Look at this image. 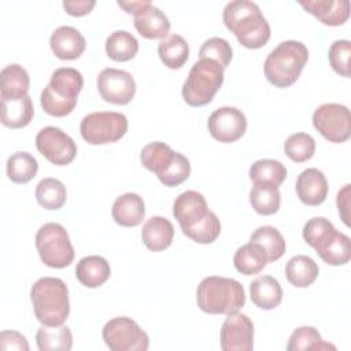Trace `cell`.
<instances>
[{
  "instance_id": "ac0fdd59",
  "label": "cell",
  "mask_w": 351,
  "mask_h": 351,
  "mask_svg": "<svg viewBox=\"0 0 351 351\" xmlns=\"http://www.w3.org/2000/svg\"><path fill=\"white\" fill-rule=\"evenodd\" d=\"M299 4L328 26H340L350 16L348 0H302Z\"/></svg>"
},
{
  "instance_id": "277c9868",
  "label": "cell",
  "mask_w": 351,
  "mask_h": 351,
  "mask_svg": "<svg viewBox=\"0 0 351 351\" xmlns=\"http://www.w3.org/2000/svg\"><path fill=\"white\" fill-rule=\"evenodd\" d=\"M84 86L82 74L73 67L56 69L49 84L43 89L40 104L52 117H66L77 106V97Z\"/></svg>"
},
{
  "instance_id": "7dc6e473",
  "label": "cell",
  "mask_w": 351,
  "mask_h": 351,
  "mask_svg": "<svg viewBox=\"0 0 351 351\" xmlns=\"http://www.w3.org/2000/svg\"><path fill=\"white\" fill-rule=\"evenodd\" d=\"M348 197H350V184L344 185L341 191H339L337 193V208H339V213L341 215V219L343 222L348 226L350 222H348Z\"/></svg>"
},
{
  "instance_id": "7a4b0ae2",
  "label": "cell",
  "mask_w": 351,
  "mask_h": 351,
  "mask_svg": "<svg viewBox=\"0 0 351 351\" xmlns=\"http://www.w3.org/2000/svg\"><path fill=\"white\" fill-rule=\"evenodd\" d=\"M36 318L47 326L63 325L70 313L69 289L63 280L41 277L30 289Z\"/></svg>"
},
{
  "instance_id": "f1b7e54d",
  "label": "cell",
  "mask_w": 351,
  "mask_h": 351,
  "mask_svg": "<svg viewBox=\"0 0 351 351\" xmlns=\"http://www.w3.org/2000/svg\"><path fill=\"white\" fill-rule=\"evenodd\" d=\"M318 265L307 255L292 256L285 266L287 280L296 288H306L311 285L318 277Z\"/></svg>"
},
{
  "instance_id": "e575fe53",
  "label": "cell",
  "mask_w": 351,
  "mask_h": 351,
  "mask_svg": "<svg viewBox=\"0 0 351 351\" xmlns=\"http://www.w3.org/2000/svg\"><path fill=\"white\" fill-rule=\"evenodd\" d=\"M36 199L37 203L47 210H59L67 199L66 186L56 178H43L36 186Z\"/></svg>"
},
{
  "instance_id": "ba28073f",
  "label": "cell",
  "mask_w": 351,
  "mask_h": 351,
  "mask_svg": "<svg viewBox=\"0 0 351 351\" xmlns=\"http://www.w3.org/2000/svg\"><path fill=\"white\" fill-rule=\"evenodd\" d=\"M82 138L92 145L121 140L128 132V118L115 111H97L85 115L80 123Z\"/></svg>"
},
{
  "instance_id": "4316f807",
  "label": "cell",
  "mask_w": 351,
  "mask_h": 351,
  "mask_svg": "<svg viewBox=\"0 0 351 351\" xmlns=\"http://www.w3.org/2000/svg\"><path fill=\"white\" fill-rule=\"evenodd\" d=\"M287 177V167L274 159H259L250 167V178L254 185L278 188Z\"/></svg>"
},
{
  "instance_id": "cb8c5ba5",
  "label": "cell",
  "mask_w": 351,
  "mask_h": 351,
  "mask_svg": "<svg viewBox=\"0 0 351 351\" xmlns=\"http://www.w3.org/2000/svg\"><path fill=\"white\" fill-rule=\"evenodd\" d=\"M252 303L262 310H273L282 300V288L271 276H261L250 284Z\"/></svg>"
},
{
  "instance_id": "8d00e7d4",
  "label": "cell",
  "mask_w": 351,
  "mask_h": 351,
  "mask_svg": "<svg viewBox=\"0 0 351 351\" xmlns=\"http://www.w3.org/2000/svg\"><path fill=\"white\" fill-rule=\"evenodd\" d=\"M288 351H302V350H336L333 344L325 343L319 332L313 326H300L295 329L287 344Z\"/></svg>"
},
{
  "instance_id": "7bdbcfd3",
  "label": "cell",
  "mask_w": 351,
  "mask_h": 351,
  "mask_svg": "<svg viewBox=\"0 0 351 351\" xmlns=\"http://www.w3.org/2000/svg\"><path fill=\"white\" fill-rule=\"evenodd\" d=\"M350 55L351 43L348 40H336L332 43L328 52L332 69L346 78L350 77Z\"/></svg>"
},
{
  "instance_id": "603a6c76",
  "label": "cell",
  "mask_w": 351,
  "mask_h": 351,
  "mask_svg": "<svg viewBox=\"0 0 351 351\" xmlns=\"http://www.w3.org/2000/svg\"><path fill=\"white\" fill-rule=\"evenodd\" d=\"M34 115L33 101L29 95L21 99H1L0 119L10 129H21L30 123Z\"/></svg>"
},
{
  "instance_id": "9a60e30c",
  "label": "cell",
  "mask_w": 351,
  "mask_h": 351,
  "mask_svg": "<svg viewBox=\"0 0 351 351\" xmlns=\"http://www.w3.org/2000/svg\"><path fill=\"white\" fill-rule=\"evenodd\" d=\"M210 211L204 196L196 191L180 193L173 203V215L178 221L182 233L202 222Z\"/></svg>"
},
{
  "instance_id": "ab89813d",
  "label": "cell",
  "mask_w": 351,
  "mask_h": 351,
  "mask_svg": "<svg viewBox=\"0 0 351 351\" xmlns=\"http://www.w3.org/2000/svg\"><path fill=\"white\" fill-rule=\"evenodd\" d=\"M284 152L291 160L303 163L313 158L315 152V140L307 133H293L285 140Z\"/></svg>"
},
{
  "instance_id": "60d3db41",
  "label": "cell",
  "mask_w": 351,
  "mask_h": 351,
  "mask_svg": "<svg viewBox=\"0 0 351 351\" xmlns=\"http://www.w3.org/2000/svg\"><path fill=\"white\" fill-rule=\"evenodd\" d=\"M233 56V51L230 44L221 37H211L206 40L200 49H199V58L200 59H210L217 62L222 69H226L230 63Z\"/></svg>"
},
{
  "instance_id": "d6986e66",
  "label": "cell",
  "mask_w": 351,
  "mask_h": 351,
  "mask_svg": "<svg viewBox=\"0 0 351 351\" xmlns=\"http://www.w3.org/2000/svg\"><path fill=\"white\" fill-rule=\"evenodd\" d=\"M111 214L114 221L121 226H137L143 222L145 215L144 200L137 193L126 192L115 199Z\"/></svg>"
},
{
  "instance_id": "8992f818",
  "label": "cell",
  "mask_w": 351,
  "mask_h": 351,
  "mask_svg": "<svg viewBox=\"0 0 351 351\" xmlns=\"http://www.w3.org/2000/svg\"><path fill=\"white\" fill-rule=\"evenodd\" d=\"M223 70L217 62L199 59L182 85V99L192 107L208 104L223 84Z\"/></svg>"
},
{
  "instance_id": "52a82bcc",
  "label": "cell",
  "mask_w": 351,
  "mask_h": 351,
  "mask_svg": "<svg viewBox=\"0 0 351 351\" xmlns=\"http://www.w3.org/2000/svg\"><path fill=\"white\" fill-rule=\"evenodd\" d=\"M36 248L44 265L63 269L74 261V248L67 230L56 222L44 223L36 233Z\"/></svg>"
},
{
  "instance_id": "c3c4849f",
  "label": "cell",
  "mask_w": 351,
  "mask_h": 351,
  "mask_svg": "<svg viewBox=\"0 0 351 351\" xmlns=\"http://www.w3.org/2000/svg\"><path fill=\"white\" fill-rule=\"evenodd\" d=\"M149 4H151V1H148V0H140V1H122V0H119L118 1V5L121 8H123L128 14H132L133 16L137 15L138 12H141Z\"/></svg>"
},
{
  "instance_id": "3957f363",
  "label": "cell",
  "mask_w": 351,
  "mask_h": 351,
  "mask_svg": "<svg viewBox=\"0 0 351 351\" xmlns=\"http://www.w3.org/2000/svg\"><path fill=\"white\" fill-rule=\"evenodd\" d=\"M308 59L307 47L296 40L281 41L266 56L263 71L267 81L277 88L293 85Z\"/></svg>"
},
{
  "instance_id": "2e32d148",
  "label": "cell",
  "mask_w": 351,
  "mask_h": 351,
  "mask_svg": "<svg viewBox=\"0 0 351 351\" xmlns=\"http://www.w3.org/2000/svg\"><path fill=\"white\" fill-rule=\"evenodd\" d=\"M49 45L56 58L62 60H74L85 51L86 41L78 29L73 26H59L51 34Z\"/></svg>"
},
{
  "instance_id": "44dd1931",
  "label": "cell",
  "mask_w": 351,
  "mask_h": 351,
  "mask_svg": "<svg viewBox=\"0 0 351 351\" xmlns=\"http://www.w3.org/2000/svg\"><path fill=\"white\" fill-rule=\"evenodd\" d=\"M141 239L151 251H163L170 247L174 239V226L165 217H151L141 229Z\"/></svg>"
},
{
  "instance_id": "d6a6232c",
  "label": "cell",
  "mask_w": 351,
  "mask_h": 351,
  "mask_svg": "<svg viewBox=\"0 0 351 351\" xmlns=\"http://www.w3.org/2000/svg\"><path fill=\"white\" fill-rule=\"evenodd\" d=\"M250 241L256 243L263 248L267 262H274L280 259L287 250L282 234L278 232V229L270 225L259 226L258 229H255V232L250 237Z\"/></svg>"
},
{
  "instance_id": "6da1fadb",
  "label": "cell",
  "mask_w": 351,
  "mask_h": 351,
  "mask_svg": "<svg viewBox=\"0 0 351 351\" xmlns=\"http://www.w3.org/2000/svg\"><path fill=\"white\" fill-rule=\"evenodd\" d=\"M225 26L239 43L250 49L263 47L270 38V26L256 3L250 0L229 1L222 12Z\"/></svg>"
},
{
  "instance_id": "4fadbf2b",
  "label": "cell",
  "mask_w": 351,
  "mask_h": 351,
  "mask_svg": "<svg viewBox=\"0 0 351 351\" xmlns=\"http://www.w3.org/2000/svg\"><path fill=\"white\" fill-rule=\"evenodd\" d=\"M210 134L219 143H234L247 130V118L236 107H219L207 121Z\"/></svg>"
},
{
  "instance_id": "1f68e13d",
  "label": "cell",
  "mask_w": 351,
  "mask_h": 351,
  "mask_svg": "<svg viewBox=\"0 0 351 351\" xmlns=\"http://www.w3.org/2000/svg\"><path fill=\"white\" fill-rule=\"evenodd\" d=\"M106 52L115 62H128L138 52V41L126 30H115L106 40Z\"/></svg>"
},
{
  "instance_id": "836d02e7",
  "label": "cell",
  "mask_w": 351,
  "mask_h": 351,
  "mask_svg": "<svg viewBox=\"0 0 351 351\" xmlns=\"http://www.w3.org/2000/svg\"><path fill=\"white\" fill-rule=\"evenodd\" d=\"M38 170L37 159L25 151H18L7 159V176L15 184H27Z\"/></svg>"
},
{
  "instance_id": "f6af8a7d",
  "label": "cell",
  "mask_w": 351,
  "mask_h": 351,
  "mask_svg": "<svg viewBox=\"0 0 351 351\" xmlns=\"http://www.w3.org/2000/svg\"><path fill=\"white\" fill-rule=\"evenodd\" d=\"M0 348L3 351L18 350V351H29V344L26 337L16 330H3L0 333Z\"/></svg>"
},
{
  "instance_id": "7c38bea8",
  "label": "cell",
  "mask_w": 351,
  "mask_h": 351,
  "mask_svg": "<svg viewBox=\"0 0 351 351\" xmlns=\"http://www.w3.org/2000/svg\"><path fill=\"white\" fill-rule=\"evenodd\" d=\"M97 90L104 101L125 106L134 97L136 82L130 73L107 67L97 75Z\"/></svg>"
},
{
  "instance_id": "d4e9b609",
  "label": "cell",
  "mask_w": 351,
  "mask_h": 351,
  "mask_svg": "<svg viewBox=\"0 0 351 351\" xmlns=\"http://www.w3.org/2000/svg\"><path fill=\"white\" fill-rule=\"evenodd\" d=\"M1 99H21L27 95L30 78L27 71L18 63L5 66L0 73Z\"/></svg>"
},
{
  "instance_id": "5bb4252c",
  "label": "cell",
  "mask_w": 351,
  "mask_h": 351,
  "mask_svg": "<svg viewBox=\"0 0 351 351\" xmlns=\"http://www.w3.org/2000/svg\"><path fill=\"white\" fill-rule=\"evenodd\" d=\"M223 351H251L254 348V324L241 313H230L221 328Z\"/></svg>"
},
{
  "instance_id": "4dcf8cb0",
  "label": "cell",
  "mask_w": 351,
  "mask_h": 351,
  "mask_svg": "<svg viewBox=\"0 0 351 351\" xmlns=\"http://www.w3.org/2000/svg\"><path fill=\"white\" fill-rule=\"evenodd\" d=\"M36 341L40 351H69L73 347V335L64 325H43L36 333Z\"/></svg>"
},
{
  "instance_id": "f546056e",
  "label": "cell",
  "mask_w": 351,
  "mask_h": 351,
  "mask_svg": "<svg viewBox=\"0 0 351 351\" xmlns=\"http://www.w3.org/2000/svg\"><path fill=\"white\" fill-rule=\"evenodd\" d=\"M158 53L169 69H181L189 58V45L180 34H169L158 45Z\"/></svg>"
},
{
  "instance_id": "83f0119b",
  "label": "cell",
  "mask_w": 351,
  "mask_h": 351,
  "mask_svg": "<svg viewBox=\"0 0 351 351\" xmlns=\"http://www.w3.org/2000/svg\"><path fill=\"white\" fill-rule=\"evenodd\" d=\"M233 263L239 273L244 276H252L258 274L261 270L265 269L267 258L259 244L250 241L236 250Z\"/></svg>"
},
{
  "instance_id": "7402d4cb",
  "label": "cell",
  "mask_w": 351,
  "mask_h": 351,
  "mask_svg": "<svg viewBox=\"0 0 351 351\" xmlns=\"http://www.w3.org/2000/svg\"><path fill=\"white\" fill-rule=\"evenodd\" d=\"M110 263L99 255L84 256L75 267L77 280L86 288H97L103 285L110 278Z\"/></svg>"
},
{
  "instance_id": "d590c367",
  "label": "cell",
  "mask_w": 351,
  "mask_h": 351,
  "mask_svg": "<svg viewBox=\"0 0 351 351\" xmlns=\"http://www.w3.org/2000/svg\"><path fill=\"white\" fill-rule=\"evenodd\" d=\"M321 259L330 266H341L351 259V240L347 234L336 232L333 237L317 250Z\"/></svg>"
},
{
  "instance_id": "ffe728a7",
  "label": "cell",
  "mask_w": 351,
  "mask_h": 351,
  "mask_svg": "<svg viewBox=\"0 0 351 351\" xmlns=\"http://www.w3.org/2000/svg\"><path fill=\"white\" fill-rule=\"evenodd\" d=\"M134 27L145 38L163 40L170 32V21L163 11L151 3L141 12L134 15Z\"/></svg>"
},
{
  "instance_id": "74e56055",
  "label": "cell",
  "mask_w": 351,
  "mask_h": 351,
  "mask_svg": "<svg viewBox=\"0 0 351 351\" xmlns=\"http://www.w3.org/2000/svg\"><path fill=\"white\" fill-rule=\"evenodd\" d=\"M333 223L324 217H314L303 226V239L315 251L328 243L336 233Z\"/></svg>"
},
{
  "instance_id": "ee69618b",
  "label": "cell",
  "mask_w": 351,
  "mask_h": 351,
  "mask_svg": "<svg viewBox=\"0 0 351 351\" xmlns=\"http://www.w3.org/2000/svg\"><path fill=\"white\" fill-rule=\"evenodd\" d=\"M191 174V163L186 156L177 152L176 159L169 169L159 177V181L166 186H177L182 184Z\"/></svg>"
},
{
  "instance_id": "bcb514c9",
  "label": "cell",
  "mask_w": 351,
  "mask_h": 351,
  "mask_svg": "<svg viewBox=\"0 0 351 351\" xmlns=\"http://www.w3.org/2000/svg\"><path fill=\"white\" fill-rule=\"evenodd\" d=\"M96 5L95 0H67L63 1V8L71 16H84Z\"/></svg>"
},
{
  "instance_id": "9c48e42d",
  "label": "cell",
  "mask_w": 351,
  "mask_h": 351,
  "mask_svg": "<svg viewBox=\"0 0 351 351\" xmlns=\"http://www.w3.org/2000/svg\"><path fill=\"white\" fill-rule=\"evenodd\" d=\"M103 340L112 351H145L149 346L148 335L129 317H115L106 322Z\"/></svg>"
},
{
  "instance_id": "f35d334b",
  "label": "cell",
  "mask_w": 351,
  "mask_h": 351,
  "mask_svg": "<svg viewBox=\"0 0 351 351\" xmlns=\"http://www.w3.org/2000/svg\"><path fill=\"white\" fill-rule=\"evenodd\" d=\"M250 203L258 214L271 215L276 214L280 208L281 193L278 188L254 185L250 191Z\"/></svg>"
},
{
  "instance_id": "e0dca14e",
  "label": "cell",
  "mask_w": 351,
  "mask_h": 351,
  "mask_svg": "<svg viewBox=\"0 0 351 351\" xmlns=\"http://www.w3.org/2000/svg\"><path fill=\"white\" fill-rule=\"evenodd\" d=\"M295 188L300 202L307 206H319L328 196V180L315 167L303 170L298 176Z\"/></svg>"
},
{
  "instance_id": "5b68a950",
  "label": "cell",
  "mask_w": 351,
  "mask_h": 351,
  "mask_svg": "<svg viewBox=\"0 0 351 351\" xmlns=\"http://www.w3.org/2000/svg\"><path fill=\"white\" fill-rule=\"evenodd\" d=\"M196 300L199 308L207 314H230L244 306L245 292L234 278L210 276L197 285Z\"/></svg>"
},
{
  "instance_id": "484cf974",
  "label": "cell",
  "mask_w": 351,
  "mask_h": 351,
  "mask_svg": "<svg viewBox=\"0 0 351 351\" xmlns=\"http://www.w3.org/2000/svg\"><path fill=\"white\" fill-rule=\"evenodd\" d=\"M177 152L171 149L170 145L162 143V141H154L148 143L140 154V160L143 166L156 174L159 178L173 163L176 159Z\"/></svg>"
},
{
  "instance_id": "8fae6325",
  "label": "cell",
  "mask_w": 351,
  "mask_h": 351,
  "mask_svg": "<svg viewBox=\"0 0 351 351\" xmlns=\"http://www.w3.org/2000/svg\"><path fill=\"white\" fill-rule=\"evenodd\" d=\"M36 147L38 152L56 166L71 163L77 155L74 140L62 129L55 126L43 128L36 136Z\"/></svg>"
},
{
  "instance_id": "b9f144b4",
  "label": "cell",
  "mask_w": 351,
  "mask_h": 351,
  "mask_svg": "<svg viewBox=\"0 0 351 351\" xmlns=\"http://www.w3.org/2000/svg\"><path fill=\"white\" fill-rule=\"evenodd\" d=\"M221 233V222L215 213L210 211V214L197 225L186 230L184 234L199 244H211L218 239Z\"/></svg>"
},
{
  "instance_id": "30bf717a",
  "label": "cell",
  "mask_w": 351,
  "mask_h": 351,
  "mask_svg": "<svg viewBox=\"0 0 351 351\" xmlns=\"http://www.w3.org/2000/svg\"><path fill=\"white\" fill-rule=\"evenodd\" d=\"M314 128L330 143H344L351 134V114L339 103H325L313 114Z\"/></svg>"
}]
</instances>
